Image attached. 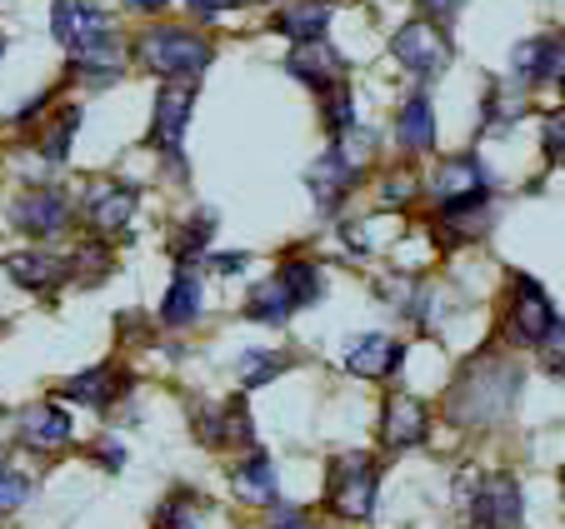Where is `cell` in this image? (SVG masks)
Here are the masks:
<instances>
[{"mask_svg":"<svg viewBox=\"0 0 565 529\" xmlns=\"http://www.w3.org/2000/svg\"><path fill=\"white\" fill-rule=\"evenodd\" d=\"M205 440L211 445H250V414L241 400L221 404V414H215V424L205 420Z\"/></svg>","mask_w":565,"mask_h":529,"instance_id":"obj_22","label":"cell"},{"mask_svg":"<svg viewBox=\"0 0 565 529\" xmlns=\"http://www.w3.org/2000/svg\"><path fill=\"white\" fill-rule=\"evenodd\" d=\"M456 6H460V0H420V11L436 15V21H446V15L456 11Z\"/></svg>","mask_w":565,"mask_h":529,"instance_id":"obj_31","label":"cell"},{"mask_svg":"<svg viewBox=\"0 0 565 529\" xmlns=\"http://www.w3.org/2000/svg\"><path fill=\"white\" fill-rule=\"evenodd\" d=\"M0 51H6V41H0Z\"/></svg>","mask_w":565,"mask_h":529,"instance_id":"obj_34","label":"cell"},{"mask_svg":"<svg viewBox=\"0 0 565 529\" xmlns=\"http://www.w3.org/2000/svg\"><path fill=\"white\" fill-rule=\"evenodd\" d=\"M375 485H381V475H375V460L371 455H345L331 465V505L341 519H371L375 509Z\"/></svg>","mask_w":565,"mask_h":529,"instance_id":"obj_5","label":"cell"},{"mask_svg":"<svg viewBox=\"0 0 565 529\" xmlns=\"http://www.w3.org/2000/svg\"><path fill=\"white\" fill-rule=\"evenodd\" d=\"M280 370H286V355H276V349H246V355H241V380L246 385H266V380H276Z\"/></svg>","mask_w":565,"mask_h":529,"instance_id":"obj_24","label":"cell"},{"mask_svg":"<svg viewBox=\"0 0 565 529\" xmlns=\"http://www.w3.org/2000/svg\"><path fill=\"white\" fill-rule=\"evenodd\" d=\"M290 71H296L316 96H331L335 85H345V61L320 41H300L296 51H290Z\"/></svg>","mask_w":565,"mask_h":529,"instance_id":"obj_9","label":"cell"},{"mask_svg":"<svg viewBox=\"0 0 565 529\" xmlns=\"http://www.w3.org/2000/svg\"><path fill=\"white\" fill-rule=\"evenodd\" d=\"M211 225H215V220H211V215H201V220H195V225H191V230H185V235H181V255H195V250H201V245H205V240H211Z\"/></svg>","mask_w":565,"mask_h":529,"instance_id":"obj_28","label":"cell"},{"mask_svg":"<svg viewBox=\"0 0 565 529\" xmlns=\"http://www.w3.org/2000/svg\"><path fill=\"white\" fill-rule=\"evenodd\" d=\"M86 215H90V225L96 230H126L130 225V215H136V191L130 185H100L96 195H90V205H86Z\"/></svg>","mask_w":565,"mask_h":529,"instance_id":"obj_16","label":"cell"},{"mask_svg":"<svg viewBox=\"0 0 565 529\" xmlns=\"http://www.w3.org/2000/svg\"><path fill=\"white\" fill-rule=\"evenodd\" d=\"M401 355H406V349L395 345V339H385V335H355V339H345V349H341L345 370L365 375V380L395 375V370H401Z\"/></svg>","mask_w":565,"mask_h":529,"instance_id":"obj_10","label":"cell"},{"mask_svg":"<svg viewBox=\"0 0 565 529\" xmlns=\"http://www.w3.org/2000/svg\"><path fill=\"white\" fill-rule=\"evenodd\" d=\"M185 6H191L195 15H201V21H211V15H221V11H231L235 0H185Z\"/></svg>","mask_w":565,"mask_h":529,"instance_id":"obj_30","label":"cell"},{"mask_svg":"<svg viewBox=\"0 0 565 529\" xmlns=\"http://www.w3.org/2000/svg\"><path fill=\"white\" fill-rule=\"evenodd\" d=\"M270 529H316V525L306 519V509H280L276 525H270Z\"/></svg>","mask_w":565,"mask_h":529,"instance_id":"obj_29","label":"cell"},{"mask_svg":"<svg viewBox=\"0 0 565 529\" xmlns=\"http://www.w3.org/2000/svg\"><path fill=\"white\" fill-rule=\"evenodd\" d=\"M460 499H470L476 529H521V485L511 475L460 479Z\"/></svg>","mask_w":565,"mask_h":529,"instance_id":"obj_4","label":"cell"},{"mask_svg":"<svg viewBox=\"0 0 565 529\" xmlns=\"http://www.w3.org/2000/svg\"><path fill=\"white\" fill-rule=\"evenodd\" d=\"M116 390H126V375H116V370H86V375H75V380H65V395H71V400L100 404V410L116 400Z\"/></svg>","mask_w":565,"mask_h":529,"instance_id":"obj_21","label":"cell"},{"mask_svg":"<svg viewBox=\"0 0 565 529\" xmlns=\"http://www.w3.org/2000/svg\"><path fill=\"white\" fill-rule=\"evenodd\" d=\"M25 495H31V479H25V475H6V469H0V509H15Z\"/></svg>","mask_w":565,"mask_h":529,"instance_id":"obj_27","label":"cell"},{"mask_svg":"<svg viewBox=\"0 0 565 529\" xmlns=\"http://www.w3.org/2000/svg\"><path fill=\"white\" fill-rule=\"evenodd\" d=\"M306 181H310V191H316V201L331 210V205L355 185V160L345 155V150H326V155L306 170Z\"/></svg>","mask_w":565,"mask_h":529,"instance_id":"obj_13","label":"cell"},{"mask_svg":"<svg viewBox=\"0 0 565 529\" xmlns=\"http://www.w3.org/2000/svg\"><path fill=\"white\" fill-rule=\"evenodd\" d=\"M231 485L246 505H270V499H276V465H270V455H250L246 465L231 475Z\"/></svg>","mask_w":565,"mask_h":529,"instance_id":"obj_17","label":"cell"},{"mask_svg":"<svg viewBox=\"0 0 565 529\" xmlns=\"http://www.w3.org/2000/svg\"><path fill=\"white\" fill-rule=\"evenodd\" d=\"M195 315H201V280L175 276L171 295H166V305H160V320H166V325H191Z\"/></svg>","mask_w":565,"mask_h":529,"instance_id":"obj_23","label":"cell"},{"mask_svg":"<svg viewBox=\"0 0 565 529\" xmlns=\"http://www.w3.org/2000/svg\"><path fill=\"white\" fill-rule=\"evenodd\" d=\"M426 424H430V414L416 395H391V400H385V420H381V430H385L381 440L391 450H411L426 440Z\"/></svg>","mask_w":565,"mask_h":529,"instance_id":"obj_11","label":"cell"},{"mask_svg":"<svg viewBox=\"0 0 565 529\" xmlns=\"http://www.w3.org/2000/svg\"><path fill=\"white\" fill-rule=\"evenodd\" d=\"M191 106H195V90L185 80H171L166 90L156 96V120H150V140H156L166 155H175L185 140V120H191Z\"/></svg>","mask_w":565,"mask_h":529,"instance_id":"obj_8","label":"cell"},{"mask_svg":"<svg viewBox=\"0 0 565 529\" xmlns=\"http://www.w3.org/2000/svg\"><path fill=\"white\" fill-rule=\"evenodd\" d=\"M6 270H11V280L15 285H25V290H51L55 280L65 276V264L55 260V255H11L6 260Z\"/></svg>","mask_w":565,"mask_h":529,"instance_id":"obj_20","label":"cell"},{"mask_svg":"<svg viewBox=\"0 0 565 529\" xmlns=\"http://www.w3.org/2000/svg\"><path fill=\"white\" fill-rule=\"evenodd\" d=\"M75 120H81V116H75V110H65V116L51 126V136H45V145H41L45 160H65V150H71V136H75Z\"/></svg>","mask_w":565,"mask_h":529,"instance_id":"obj_26","label":"cell"},{"mask_svg":"<svg viewBox=\"0 0 565 529\" xmlns=\"http://www.w3.org/2000/svg\"><path fill=\"white\" fill-rule=\"evenodd\" d=\"M130 11H160V6H166V0H126Z\"/></svg>","mask_w":565,"mask_h":529,"instance_id":"obj_33","label":"cell"},{"mask_svg":"<svg viewBox=\"0 0 565 529\" xmlns=\"http://www.w3.org/2000/svg\"><path fill=\"white\" fill-rule=\"evenodd\" d=\"M320 295V276L316 264L306 260H290L280 264V276H270L266 285L250 295V320H266V325H280V320H290L300 305H310V300Z\"/></svg>","mask_w":565,"mask_h":529,"instance_id":"obj_3","label":"cell"},{"mask_svg":"<svg viewBox=\"0 0 565 529\" xmlns=\"http://www.w3.org/2000/svg\"><path fill=\"white\" fill-rule=\"evenodd\" d=\"M276 31H286L290 41H320L326 35V25H331V6L326 0H290V6H280L276 11Z\"/></svg>","mask_w":565,"mask_h":529,"instance_id":"obj_15","label":"cell"},{"mask_svg":"<svg viewBox=\"0 0 565 529\" xmlns=\"http://www.w3.org/2000/svg\"><path fill=\"white\" fill-rule=\"evenodd\" d=\"M51 35L75 55L81 65H100V71H116V35H110L100 6L90 0H55L51 11Z\"/></svg>","mask_w":565,"mask_h":529,"instance_id":"obj_1","label":"cell"},{"mask_svg":"<svg viewBox=\"0 0 565 529\" xmlns=\"http://www.w3.org/2000/svg\"><path fill=\"white\" fill-rule=\"evenodd\" d=\"M391 55L406 65V71H416V75H436V71H446L450 45H446V35H440L436 25L411 21V25H401V31L391 35Z\"/></svg>","mask_w":565,"mask_h":529,"instance_id":"obj_6","label":"cell"},{"mask_svg":"<svg viewBox=\"0 0 565 529\" xmlns=\"http://www.w3.org/2000/svg\"><path fill=\"white\" fill-rule=\"evenodd\" d=\"M515 71L525 75V80H561V41H525L521 51H515Z\"/></svg>","mask_w":565,"mask_h":529,"instance_id":"obj_19","label":"cell"},{"mask_svg":"<svg viewBox=\"0 0 565 529\" xmlns=\"http://www.w3.org/2000/svg\"><path fill=\"white\" fill-rule=\"evenodd\" d=\"M65 220H71V205L61 191H31L15 201V225L31 235H55L65 230Z\"/></svg>","mask_w":565,"mask_h":529,"instance_id":"obj_12","label":"cell"},{"mask_svg":"<svg viewBox=\"0 0 565 529\" xmlns=\"http://www.w3.org/2000/svg\"><path fill=\"white\" fill-rule=\"evenodd\" d=\"M395 136H401V145L406 150H430L436 145V110H430L426 96L406 100V110H401V120H395Z\"/></svg>","mask_w":565,"mask_h":529,"instance_id":"obj_18","label":"cell"},{"mask_svg":"<svg viewBox=\"0 0 565 529\" xmlns=\"http://www.w3.org/2000/svg\"><path fill=\"white\" fill-rule=\"evenodd\" d=\"M555 325V305L545 300V290L535 285L531 276H515V300H511V335L521 339V345H541V339H551Z\"/></svg>","mask_w":565,"mask_h":529,"instance_id":"obj_7","label":"cell"},{"mask_svg":"<svg viewBox=\"0 0 565 529\" xmlns=\"http://www.w3.org/2000/svg\"><path fill=\"white\" fill-rule=\"evenodd\" d=\"M21 440L35 450H61L71 440V414L61 404H31L21 414Z\"/></svg>","mask_w":565,"mask_h":529,"instance_id":"obj_14","label":"cell"},{"mask_svg":"<svg viewBox=\"0 0 565 529\" xmlns=\"http://www.w3.org/2000/svg\"><path fill=\"white\" fill-rule=\"evenodd\" d=\"M545 145H551V160L561 155V116H551V126H545Z\"/></svg>","mask_w":565,"mask_h":529,"instance_id":"obj_32","label":"cell"},{"mask_svg":"<svg viewBox=\"0 0 565 529\" xmlns=\"http://www.w3.org/2000/svg\"><path fill=\"white\" fill-rule=\"evenodd\" d=\"M195 499L191 495H175V499H166L160 505V515H156V529H201V515H195Z\"/></svg>","mask_w":565,"mask_h":529,"instance_id":"obj_25","label":"cell"},{"mask_svg":"<svg viewBox=\"0 0 565 529\" xmlns=\"http://www.w3.org/2000/svg\"><path fill=\"white\" fill-rule=\"evenodd\" d=\"M136 55L146 71L171 75V80H185V75H201L211 65V41L181 31V25H160V31H146L136 41Z\"/></svg>","mask_w":565,"mask_h":529,"instance_id":"obj_2","label":"cell"}]
</instances>
